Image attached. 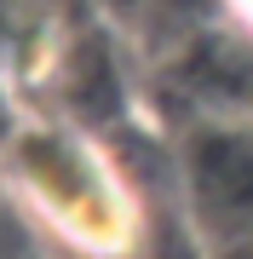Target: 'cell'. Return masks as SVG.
Wrapping results in <instances>:
<instances>
[{"label":"cell","mask_w":253,"mask_h":259,"mask_svg":"<svg viewBox=\"0 0 253 259\" xmlns=\"http://www.w3.org/2000/svg\"><path fill=\"white\" fill-rule=\"evenodd\" d=\"M190 185H196V213L219 236L253 231V133L213 127L190 144Z\"/></svg>","instance_id":"obj_1"}]
</instances>
